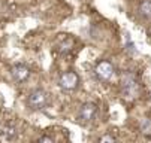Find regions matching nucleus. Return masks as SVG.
<instances>
[{
    "label": "nucleus",
    "mask_w": 151,
    "mask_h": 143,
    "mask_svg": "<svg viewBox=\"0 0 151 143\" xmlns=\"http://www.w3.org/2000/svg\"><path fill=\"white\" fill-rule=\"evenodd\" d=\"M141 92V85L138 82V79L135 73L132 72H126L121 76V94L127 100H133L139 95Z\"/></svg>",
    "instance_id": "1"
},
{
    "label": "nucleus",
    "mask_w": 151,
    "mask_h": 143,
    "mask_svg": "<svg viewBox=\"0 0 151 143\" xmlns=\"http://www.w3.org/2000/svg\"><path fill=\"white\" fill-rule=\"evenodd\" d=\"M96 75L100 80H105V82H108V80H111L115 75V69L114 66L109 63V61H100V63L96 66Z\"/></svg>",
    "instance_id": "4"
},
{
    "label": "nucleus",
    "mask_w": 151,
    "mask_h": 143,
    "mask_svg": "<svg viewBox=\"0 0 151 143\" xmlns=\"http://www.w3.org/2000/svg\"><path fill=\"white\" fill-rule=\"evenodd\" d=\"M96 110H97V106L94 103H84L78 112V121L81 124H87V122L93 119Z\"/></svg>",
    "instance_id": "5"
},
{
    "label": "nucleus",
    "mask_w": 151,
    "mask_h": 143,
    "mask_svg": "<svg viewBox=\"0 0 151 143\" xmlns=\"http://www.w3.org/2000/svg\"><path fill=\"white\" fill-rule=\"evenodd\" d=\"M27 103H29V107L33 109V110H40V109H44L48 103V95L44 90H35L30 92L29 95V100H27Z\"/></svg>",
    "instance_id": "2"
},
{
    "label": "nucleus",
    "mask_w": 151,
    "mask_h": 143,
    "mask_svg": "<svg viewBox=\"0 0 151 143\" xmlns=\"http://www.w3.org/2000/svg\"><path fill=\"white\" fill-rule=\"evenodd\" d=\"M141 131L145 136H151V118H144L141 121Z\"/></svg>",
    "instance_id": "9"
},
{
    "label": "nucleus",
    "mask_w": 151,
    "mask_h": 143,
    "mask_svg": "<svg viewBox=\"0 0 151 143\" xmlns=\"http://www.w3.org/2000/svg\"><path fill=\"white\" fill-rule=\"evenodd\" d=\"M17 134H18V130H17V127L12 125V124H8V125H5V127L0 128V139L5 140V142H12V140H15Z\"/></svg>",
    "instance_id": "7"
},
{
    "label": "nucleus",
    "mask_w": 151,
    "mask_h": 143,
    "mask_svg": "<svg viewBox=\"0 0 151 143\" xmlns=\"http://www.w3.org/2000/svg\"><path fill=\"white\" fill-rule=\"evenodd\" d=\"M124 48H126V51H127L129 54H136V46H135V43L132 42V39H130V36H129V33H126V43H124Z\"/></svg>",
    "instance_id": "10"
},
{
    "label": "nucleus",
    "mask_w": 151,
    "mask_h": 143,
    "mask_svg": "<svg viewBox=\"0 0 151 143\" xmlns=\"http://www.w3.org/2000/svg\"><path fill=\"white\" fill-rule=\"evenodd\" d=\"M138 12H139V15L144 19L150 21V19H151V0H142V2L139 3Z\"/></svg>",
    "instance_id": "8"
},
{
    "label": "nucleus",
    "mask_w": 151,
    "mask_h": 143,
    "mask_svg": "<svg viewBox=\"0 0 151 143\" xmlns=\"http://www.w3.org/2000/svg\"><path fill=\"white\" fill-rule=\"evenodd\" d=\"M79 84V78L75 72H66L60 76V80H58V85L61 90L64 91H72L78 87Z\"/></svg>",
    "instance_id": "3"
},
{
    "label": "nucleus",
    "mask_w": 151,
    "mask_h": 143,
    "mask_svg": "<svg viewBox=\"0 0 151 143\" xmlns=\"http://www.w3.org/2000/svg\"><path fill=\"white\" fill-rule=\"evenodd\" d=\"M117 139L114 137V136H103V137H100V142L103 143V142H111V143H114Z\"/></svg>",
    "instance_id": "11"
},
{
    "label": "nucleus",
    "mask_w": 151,
    "mask_h": 143,
    "mask_svg": "<svg viewBox=\"0 0 151 143\" xmlns=\"http://www.w3.org/2000/svg\"><path fill=\"white\" fill-rule=\"evenodd\" d=\"M39 142H42V143H52L54 140L51 137H48V136H44V137H39Z\"/></svg>",
    "instance_id": "12"
},
{
    "label": "nucleus",
    "mask_w": 151,
    "mask_h": 143,
    "mask_svg": "<svg viewBox=\"0 0 151 143\" xmlns=\"http://www.w3.org/2000/svg\"><path fill=\"white\" fill-rule=\"evenodd\" d=\"M11 75L14 78L15 82H24V80L30 76V69L26 64H15L11 69Z\"/></svg>",
    "instance_id": "6"
}]
</instances>
